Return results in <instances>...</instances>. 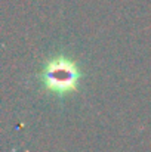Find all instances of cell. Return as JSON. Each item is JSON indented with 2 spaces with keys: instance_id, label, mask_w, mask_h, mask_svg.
I'll use <instances>...</instances> for the list:
<instances>
[{
  "instance_id": "cell-1",
  "label": "cell",
  "mask_w": 151,
  "mask_h": 152,
  "mask_svg": "<svg viewBox=\"0 0 151 152\" xmlns=\"http://www.w3.org/2000/svg\"><path fill=\"white\" fill-rule=\"evenodd\" d=\"M77 69L67 59H55L45 72L46 86L53 92H70L77 84Z\"/></svg>"
}]
</instances>
